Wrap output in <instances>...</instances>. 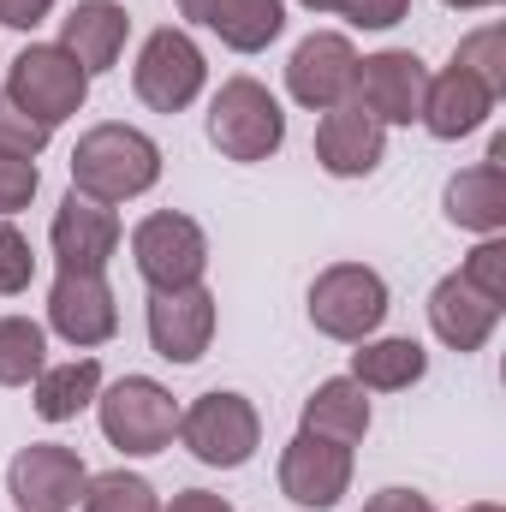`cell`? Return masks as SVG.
<instances>
[{"label":"cell","mask_w":506,"mask_h":512,"mask_svg":"<svg viewBox=\"0 0 506 512\" xmlns=\"http://www.w3.org/2000/svg\"><path fill=\"white\" fill-rule=\"evenodd\" d=\"M161 179V143L137 126H90L72 149V191L96 203H131Z\"/></svg>","instance_id":"1"},{"label":"cell","mask_w":506,"mask_h":512,"mask_svg":"<svg viewBox=\"0 0 506 512\" xmlns=\"http://www.w3.org/2000/svg\"><path fill=\"white\" fill-rule=\"evenodd\" d=\"M90 96V72L60 48V42H30L18 48V60L6 66V102L24 108L36 126H66Z\"/></svg>","instance_id":"2"},{"label":"cell","mask_w":506,"mask_h":512,"mask_svg":"<svg viewBox=\"0 0 506 512\" xmlns=\"http://www.w3.org/2000/svg\"><path fill=\"white\" fill-rule=\"evenodd\" d=\"M179 441L191 447L197 465L239 471V465H251V453L262 447V417H256V405L245 393L215 387V393H197L179 411Z\"/></svg>","instance_id":"3"},{"label":"cell","mask_w":506,"mask_h":512,"mask_svg":"<svg viewBox=\"0 0 506 512\" xmlns=\"http://www.w3.org/2000/svg\"><path fill=\"white\" fill-rule=\"evenodd\" d=\"M96 417H102V435L108 447H120L126 459H149L161 447H173L179 435V405L173 393L149 376H120L114 387L96 393Z\"/></svg>","instance_id":"4"},{"label":"cell","mask_w":506,"mask_h":512,"mask_svg":"<svg viewBox=\"0 0 506 512\" xmlns=\"http://www.w3.org/2000/svg\"><path fill=\"white\" fill-rule=\"evenodd\" d=\"M209 143L227 161H268L286 143V114L274 90L256 78H227L209 102Z\"/></svg>","instance_id":"5"},{"label":"cell","mask_w":506,"mask_h":512,"mask_svg":"<svg viewBox=\"0 0 506 512\" xmlns=\"http://www.w3.org/2000/svg\"><path fill=\"white\" fill-rule=\"evenodd\" d=\"M203 84H209V60H203V48H197L185 30L161 24V30L143 36L137 66H131V90H137L143 108H155V114H185V108L203 96Z\"/></svg>","instance_id":"6"},{"label":"cell","mask_w":506,"mask_h":512,"mask_svg":"<svg viewBox=\"0 0 506 512\" xmlns=\"http://www.w3.org/2000/svg\"><path fill=\"white\" fill-rule=\"evenodd\" d=\"M381 316H387V280L376 268L334 262V268H322L310 280V322H316V334L358 346V340H370L381 328Z\"/></svg>","instance_id":"7"},{"label":"cell","mask_w":506,"mask_h":512,"mask_svg":"<svg viewBox=\"0 0 506 512\" xmlns=\"http://www.w3.org/2000/svg\"><path fill=\"white\" fill-rule=\"evenodd\" d=\"M131 262L137 274L149 280V292H173V286H197L203 268H209V239L191 215L179 209H161V215H143L131 227Z\"/></svg>","instance_id":"8"},{"label":"cell","mask_w":506,"mask_h":512,"mask_svg":"<svg viewBox=\"0 0 506 512\" xmlns=\"http://www.w3.org/2000/svg\"><path fill=\"white\" fill-rule=\"evenodd\" d=\"M352 84H358V48L340 36V30H316L292 48L286 60V90L298 108L310 114H334L352 102Z\"/></svg>","instance_id":"9"},{"label":"cell","mask_w":506,"mask_h":512,"mask_svg":"<svg viewBox=\"0 0 506 512\" xmlns=\"http://www.w3.org/2000/svg\"><path fill=\"white\" fill-rule=\"evenodd\" d=\"M84 459L60 441H30L12 465H6V495L18 512H72L84 501Z\"/></svg>","instance_id":"10"},{"label":"cell","mask_w":506,"mask_h":512,"mask_svg":"<svg viewBox=\"0 0 506 512\" xmlns=\"http://www.w3.org/2000/svg\"><path fill=\"white\" fill-rule=\"evenodd\" d=\"M346 489H352V447L298 429L280 453V495L304 512H328L340 507Z\"/></svg>","instance_id":"11"},{"label":"cell","mask_w":506,"mask_h":512,"mask_svg":"<svg viewBox=\"0 0 506 512\" xmlns=\"http://www.w3.org/2000/svg\"><path fill=\"white\" fill-rule=\"evenodd\" d=\"M423 90H429V72L411 48H381L370 60H358V84H352V102L376 120V126H411L423 114Z\"/></svg>","instance_id":"12"},{"label":"cell","mask_w":506,"mask_h":512,"mask_svg":"<svg viewBox=\"0 0 506 512\" xmlns=\"http://www.w3.org/2000/svg\"><path fill=\"white\" fill-rule=\"evenodd\" d=\"M48 328L78 352L108 346L120 334V304H114L108 274H66L60 268V280L48 286Z\"/></svg>","instance_id":"13"},{"label":"cell","mask_w":506,"mask_h":512,"mask_svg":"<svg viewBox=\"0 0 506 512\" xmlns=\"http://www.w3.org/2000/svg\"><path fill=\"white\" fill-rule=\"evenodd\" d=\"M215 340V292L197 286H173V292H149V346L167 364H197Z\"/></svg>","instance_id":"14"},{"label":"cell","mask_w":506,"mask_h":512,"mask_svg":"<svg viewBox=\"0 0 506 512\" xmlns=\"http://www.w3.org/2000/svg\"><path fill=\"white\" fill-rule=\"evenodd\" d=\"M48 245H54V262L66 274H102L114 262V251H120V215L108 203H96V197L66 191V203L54 209Z\"/></svg>","instance_id":"15"},{"label":"cell","mask_w":506,"mask_h":512,"mask_svg":"<svg viewBox=\"0 0 506 512\" xmlns=\"http://www.w3.org/2000/svg\"><path fill=\"white\" fill-rule=\"evenodd\" d=\"M441 209H447V221L465 227V233H483V239L501 233L506 227V137L489 143V161H477V167H465V173L447 179Z\"/></svg>","instance_id":"16"},{"label":"cell","mask_w":506,"mask_h":512,"mask_svg":"<svg viewBox=\"0 0 506 512\" xmlns=\"http://www.w3.org/2000/svg\"><path fill=\"white\" fill-rule=\"evenodd\" d=\"M429 328H435L441 346H453V352L465 358V352H483V346H489V334L501 328V304L483 298L465 274H447V280H435V292H429Z\"/></svg>","instance_id":"17"},{"label":"cell","mask_w":506,"mask_h":512,"mask_svg":"<svg viewBox=\"0 0 506 512\" xmlns=\"http://www.w3.org/2000/svg\"><path fill=\"white\" fill-rule=\"evenodd\" d=\"M381 155H387V126H376L358 102L322 114V126H316V161H322V173H334V179H370L381 167Z\"/></svg>","instance_id":"18"},{"label":"cell","mask_w":506,"mask_h":512,"mask_svg":"<svg viewBox=\"0 0 506 512\" xmlns=\"http://www.w3.org/2000/svg\"><path fill=\"white\" fill-rule=\"evenodd\" d=\"M179 18L215 30L233 54H262L286 30V0H179Z\"/></svg>","instance_id":"19"},{"label":"cell","mask_w":506,"mask_h":512,"mask_svg":"<svg viewBox=\"0 0 506 512\" xmlns=\"http://www.w3.org/2000/svg\"><path fill=\"white\" fill-rule=\"evenodd\" d=\"M126 6L120 0H78L66 18H60V48L96 78V72H114L120 54H126Z\"/></svg>","instance_id":"20"},{"label":"cell","mask_w":506,"mask_h":512,"mask_svg":"<svg viewBox=\"0 0 506 512\" xmlns=\"http://www.w3.org/2000/svg\"><path fill=\"white\" fill-rule=\"evenodd\" d=\"M495 114V90L483 84V78H471L465 66H447L441 78H429V90H423V126L429 137H441V143H459V137H471V131L483 126Z\"/></svg>","instance_id":"21"},{"label":"cell","mask_w":506,"mask_h":512,"mask_svg":"<svg viewBox=\"0 0 506 512\" xmlns=\"http://www.w3.org/2000/svg\"><path fill=\"white\" fill-rule=\"evenodd\" d=\"M423 376H429V352L411 334L358 340V352H352V382L364 387V393H399V387L423 382Z\"/></svg>","instance_id":"22"},{"label":"cell","mask_w":506,"mask_h":512,"mask_svg":"<svg viewBox=\"0 0 506 512\" xmlns=\"http://www.w3.org/2000/svg\"><path fill=\"white\" fill-rule=\"evenodd\" d=\"M304 429H310V435H328V441H340V447H358V441L370 435V399H364V387L352 382V376L322 382L304 399Z\"/></svg>","instance_id":"23"},{"label":"cell","mask_w":506,"mask_h":512,"mask_svg":"<svg viewBox=\"0 0 506 512\" xmlns=\"http://www.w3.org/2000/svg\"><path fill=\"white\" fill-rule=\"evenodd\" d=\"M96 393H102V364L96 358L42 364V376H36V417L42 423H72L84 405H96Z\"/></svg>","instance_id":"24"},{"label":"cell","mask_w":506,"mask_h":512,"mask_svg":"<svg viewBox=\"0 0 506 512\" xmlns=\"http://www.w3.org/2000/svg\"><path fill=\"white\" fill-rule=\"evenodd\" d=\"M48 364V334L30 316H0V387H30Z\"/></svg>","instance_id":"25"},{"label":"cell","mask_w":506,"mask_h":512,"mask_svg":"<svg viewBox=\"0 0 506 512\" xmlns=\"http://www.w3.org/2000/svg\"><path fill=\"white\" fill-rule=\"evenodd\" d=\"M78 507L84 512H161V501H155L149 477H137V471H102V477L84 483Z\"/></svg>","instance_id":"26"},{"label":"cell","mask_w":506,"mask_h":512,"mask_svg":"<svg viewBox=\"0 0 506 512\" xmlns=\"http://www.w3.org/2000/svg\"><path fill=\"white\" fill-rule=\"evenodd\" d=\"M453 66H465L471 78H483V84L501 96V90H506V30H501V24L471 30V36L453 48Z\"/></svg>","instance_id":"27"},{"label":"cell","mask_w":506,"mask_h":512,"mask_svg":"<svg viewBox=\"0 0 506 512\" xmlns=\"http://www.w3.org/2000/svg\"><path fill=\"white\" fill-rule=\"evenodd\" d=\"M30 280H36V251H30V239H24L12 221H0V298H18Z\"/></svg>","instance_id":"28"},{"label":"cell","mask_w":506,"mask_h":512,"mask_svg":"<svg viewBox=\"0 0 506 512\" xmlns=\"http://www.w3.org/2000/svg\"><path fill=\"white\" fill-rule=\"evenodd\" d=\"M48 137L54 131L48 126H36L24 108H12L6 96H0V155H18V161H36L42 149H48Z\"/></svg>","instance_id":"29"},{"label":"cell","mask_w":506,"mask_h":512,"mask_svg":"<svg viewBox=\"0 0 506 512\" xmlns=\"http://www.w3.org/2000/svg\"><path fill=\"white\" fill-rule=\"evenodd\" d=\"M483 298H495V304H506V239L495 233V239H483L477 251L465 256V268H459Z\"/></svg>","instance_id":"30"},{"label":"cell","mask_w":506,"mask_h":512,"mask_svg":"<svg viewBox=\"0 0 506 512\" xmlns=\"http://www.w3.org/2000/svg\"><path fill=\"white\" fill-rule=\"evenodd\" d=\"M36 185H42V173H36V161H18V155H0V221H12L30 197H36Z\"/></svg>","instance_id":"31"},{"label":"cell","mask_w":506,"mask_h":512,"mask_svg":"<svg viewBox=\"0 0 506 512\" xmlns=\"http://www.w3.org/2000/svg\"><path fill=\"white\" fill-rule=\"evenodd\" d=\"M405 12H411V0H346L340 6V18L358 24V30H393Z\"/></svg>","instance_id":"32"},{"label":"cell","mask_w":506,"mask_h":512,"mask_svg":"<svg viewBox=\"0 0 506 512\" xmlns=\"http://www.w3.org/2000/svg\"><path fill=\"white\" fill-rule=\"evenodd\" d=\"M54 6H60V0H0V24H6V30H36Z\"/></svg>","instance_id":"33"},{"label":"cell","mask_w":506,"mask_h":512,"mask_svg":"<svg viewBox=\"0 0 506 512\" xmlns=\"http://www.w3.org/2000/svg\"><path fill=\"white\" fill-rule=\"evenodd\" d=\"M364 512H435L429 495H417V489H381L364 501Z\"/></svg>","instance_id":"34"},{"label":"cell","mask_w":506,"mask_h":512,"mask_svg":"<svg viewBox=\"0 0 506 512\" xmlns=\"http://www.w3.org/2000/svg\"><path fill=\"white\" fill-rule=\"evenodd\" d=\"M167 512H233L227 507V495H209V489H185V495H173V507Z\"/></svg>","instance_id":"35"},{"label":"cell","mask_w":506,"mask_h":512,"mask_svg":"<svg viewBox=\"0 0 506 512\" xmlns=\"http://www.w3.org/2000/svg\"><path fill=\"white\" fill-rule=\"evenodd\" d=\"M441 6H453V12H489V6H501V0H441Z\"/></svg>","instance_id":"36"},{"label":"cell","mask_w":506,"mask_h":512,"mask_svg":"<svg viewBox=\"0 0 506 512\" xmlns=\"http://www.w3.org/2000/svg\"><path fill=\"white\" fill-rule=\"evenodd\" d=\"M298 6H310V12H340L346 0H298Z\"/></svg>","instance_id":"37"},{"label":"cell","mask_w":506,"mask_h":512,"mask_svg":"<svg viewBox=\"0 0 506 512\" xmlns=\"http://www.w3.org/2000/svg\"><path fill=\"white\" fill-rule=\"evenodd\" d=\"M459 512H501L495 501H477V507H459Z\"/></svg>","instance_id":"38"}]
</instances>
